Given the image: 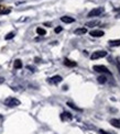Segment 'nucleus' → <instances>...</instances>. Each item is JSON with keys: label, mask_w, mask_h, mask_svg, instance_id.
Returning a JSON list of instances; mask_svg holds the SVG:
<instances>
[{"label": "nucleus", "mask_w": 120, "mask_h": 134, "mask_svg": "<svg viewBox=\"0 0 120 134\" xmlns=\"http://www.w3.org/2000/svg\"><path fill=\"white\" fill-rule=\"evenodd\" d=\"M20 100L14 98V97H9L5 100V106L9 107V108H16V107L20 106Z\"/></svg>", "instance_id": "nucleus-1"}, {"label": "nucleus", "mask_w": 120, "mask_h": 134, "mask_svg": "<svg viewBox=\"0 0 120 134\" xmlns=\"http://www.w3.org/2000/svg\"><path fill=\"white\" fill-rule=\"evenodd\" d=\"M94 70L97 73H100V74H108V75H111L110 72L108 70V68L106 66H102V65H95L94 66Z\"/></svg>", "instance_id": "nucleus-2"}, {"label": "nucleus", "mask_w": 120, "mask_h": 134, "mask_svg": "<svg viewBox=\"0 0 120 134\" xmlns=\"http://www.w3.org/2000/svg\"><path fill=\"white\" fill-rule=\"evenodd\" d=\"M107 55V52L106 51H96L91 54L90 58L94 61V59H98V58H101V57H105Z\"/></svg>", "instance_id": "nucleus-3"}, {"label": "nucleus", "mask_w": 120, "mask_h": 134, "mask_svg": "<svg viewBox=\"0 0 120 134\" xmlns=\"http://www.w3.org/2000/svg\"><path fill=\"white\" fill-rule=\"evenodd\" d=\"M102 12H104V9L102 8H96V9H93L87 16H88V18H94V17L100 16Z\"/></svg>", "instance_id": "nucleus-4"}, {"label": "nucleus", "mask_w": 120, "mask_h": 134, "mask_svg": "<svg viewBox=\"0 0 120 134\" xmlns=\"http://www.w3.org/2000/svg\"><path fill=\"white\" fill-rule=\"evenodd\" d=\"M91 36H94V37H101V36L105 35V32L101 31V30H91L89 32Z\"/></svg>", "instance_id": "nucleus-5"}, {"label": "nucleus", "mask_w": 120, "mask_h": 134, "mask_svg": "<svg viewBox=\"0 0 120 134\" xmlns=\"http://www.w3.org/2000/svg\"><path fill=\"white\" fill-rule=\"evenodd\" d=\"M62 80H63V78L61 77V76L56 75V76H53L52 78H50V79H49V81H50L51 84H58V83H61Z\"/></svg>", "instance_id": "nucleus-6"}, {"label": "nucleus", "mask_w": 120, "mask_h": 134, "mask_svg": "<svg viewBox=\"0 0 120 134\" xmlns=\"http://www.w3.org/2000/svg\"><path fill=\"white\" fill-rule=\"evenodd\" d=\"M61 21L62 22H64V23H73L74 21H75V19L74 18H70V17H67V16H64L61 18Z\"/></svg>", "instance_id": "nucleus-7"}, {"label": "nucleus", "mask_w": 120, "mask_h": 134, "mask_svg": "<svg viewBox=\"0 0 120 134\" xmlns=\"http://www.w3.org/2000/svg\"><path fill=\"white\" fill-rule=\"evenodd\" d=\"M74 33H75L76 35H83V34L87 33V29L86 28H78L74 31Z\"/></svg>", "instance_id": "nucleus-8"}, {"label": "nucleus", "mask_w": 120, "mask_h": 134, "mask_svg": "<svg viewBox=\"0 0 120 134\" xmlns=\"http://www.w3.org/2000/svg\"><path fill=\"white\" fill-rule=\"evenodd\" d=\"M110 124H111L112 126H115V128L120 129V120H117V119H111V120H110Z\"/></svg>", "instance_id": "nucleus-9"}, {"label": "nucleus", "mask_w": 120, "mask_h": 134, "mask_svg": "<svg viewBox=\"0 0 120 134\" xmlns=\"http://www.w3.org/2000/svg\"><path fill=\"white\" fill-rule=\"evenodd\" d=\"M64 65H66V66H68V67H75L76 65H77V63L73 62V61H69V59L66 58L65 61H64Z\"/></svg>", "instance_id": "nucleus-10"}, {"label": "nucleus", "mask_w": 120, "mask_h": 134, "mask_svg": "<svg viewBox=\"0 0 120 134\" xmlns=\"http://www.w3.org/2000/svg\"><path fill=\"white\" fill-rule=\"evenodd\" d=\"M13 67H14L16 69H20V68H22V62H21L20 59H16L14 63H13Z\"/></svg>", "instance_id": "nucleus-11"}, {"label": "nucleus", "mask_w": 120, "mask_h": 134, "mask_svg": "<svg viewBox=\"0 0 120 134\" xmlns=\"http://www.w3.org/2000/svg\"><path fill=\"white\" fill-rule=\"evenodd\" d=\"M110 46H120V40H111L109 41Z\"/></svg>", "instance_id": "nucleus-12"}, {"label": "nucleus", "mask_w": 120, "mask_h": 134, "mask_svg": "<svg viewBox=\"0 0 120 134\" xmlns=\"http://www.w3.org/2000/svg\"><path fill=\"white\" fill-rule=\"evenodd\" d=\"M99 24V21H90V22H87L86 23V26H90V28H93V26H96Z\"/></svg>", "instance_id": "nucleus-13"}, {"label": "nucleus", "mask_w": 120, "mask_h": 134, "mask_svg": "<svg viewBox=\"0 0 120 134\" xmlns=\"http://www.w3.org/2000/svg\"><path fill=\"white\" fill-rule=\"evenodd\" d=\"M72 118L73 116H72V114L69 112H64V113H62V119H68V120H70Z\"/></svg>", "instance_id": "nucleus-14"}, {"label": "nucleus", "mask_w": 120, "mask_h": 134, "mask_svg": "<svg viewBox=\"0 0 120 134\" xmlns=\"http://www.w3.org/2000/svg\"><path fill=\"white\" fill-rule=\"evenodd\" d=\"M37 33L39 34V35H45V34H46V31H45L44 29H42V28H38L37 29Z\"/></svg>", "instance_id": "nucleus-15"}, {"label": "nucleus", "mask_w": 120, "mask_h": 134, "mask_svg": "<svg viewBox=\"0 0 120 134\" xmlns=\"http://www.w3.org/2000/svg\"><path fill=\"white\" fill-rule=\"evenodd\" d=\"M67 106L68 107H70L72 109H74V110H76V111H82V109L81 108H78V107H76L74 103H72V102H67Z\"/></svg>", "instance_id": "nucleus-16"}, {"label": "nucleus", "mask_w": 120, "mask_h": 134, "mask_svg": "<svg viewBox=\"0 0 120 134\" xmlns=\"http://www.w3.org/2000/svg\"><path fill=\"white\" fill-rule=\"evenodd\" d=\"M97 80H98V83H100V84H106L107 78L105 77V76H99V77L97 78Z\"/></svg>", "instance_id": "nucleus-17"}, {"label": "nucleus", "mask_w": 120, "mask_h": 134, "mask_svg": "<svg viewBox=\"0 0 120 134\" xmlns=\"http://www.w3.org/2000/svg\"><path fill=\"white\" fill-rule=\"evenodd\" d=\"M13 36H14V33H13V32H10V33H8L7 35L5 36V39L6 40H10V39H12Z\"/></svg>", "instance_id": "nucleus-18"}, {"label": "nucleus", "mask_w": 120, "mask_h": 134, "mask_svg": "<svg viewBox=\"0 0 120 134\" xmlns=\"http://www.w3.org/2000/svg\"><path fill=\"white\" fill-rule=\"evenodd\" d=\"M10 9H7V10H3V11H0V14H7V13L10 12Z\"/></svg>", "instance_id": "nucleus-19"}, {"label": "nucleus", "mask_w": 120, "mask_h": 134, "mask_svg": "<svg viewBox=\"0 0 120 134\" xmlns=\"http://www.w3.org/2000/svg\"><path fill=\"white\" fill-rule=\"evenodd\" d=\"M62 30H63L62 26H58V28L55 29V33H60V32H62Z\"/></svg>", "instance_id": "nucleus-20"}, {"label": "nucleus", "mask_w": 120, "mask_h": 134, "mask_svg": "<svg viewBox=\"0 0 120 134\" xmlns=\"http://www.w3.org/2000/svg\"><path fill=\"white\" fill-rule=\"evenodd\" d=\"M117 66H118V69H119V73H120V59H118V63H117Z\"/></svg>", "instance_id": "nucleus-21"}, {"label": "nucleus", "mask_w": 120, "mask_h": 134, "mask_svg": "<svg viewBox=\"0 0 120 134\" xmlns=\"http://www.w3.org/2000/svg\"><path fill=\"white\" fill-rule=\"evenodd\" d=\"M5 83V78L3 77H0V84H3Z\"/></svg>", "instance_id": "nucleus-22"}, {"label": "nucleus", "mask_w": 120, "mask_h": 134, "mask_svg": "<svg viewBox=\"0 0 120 134\" xmlns=\"http://www.w3.org/2000/svg\"><path fill=\"white\" fill-rule=\"evenodd\" d=\"M100 133H101V134H114V133H106V132H105V131H102V130H100Z\"/></svg>", "instance_id": "nucleus-23"}, {"label": "nucleus", "mask_w": 120, "mask_h": 134, "mask_svg": "<svg viewBox=\"0 0 120 134\" xmlns=\"http://www.w3.org/2000/svg\"><path fill=\"white\" fill-rule=\"evenodd\" d=\"M117 18H118V19L120 18V13H119V14H118V16H117Z\"/></svg>", "instance_id": "nucleus-24"}]
</instances>
